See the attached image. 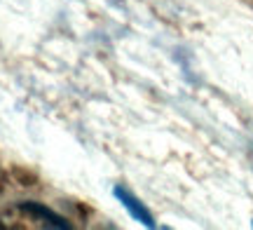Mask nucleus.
I'll use <instances>...</instances> for the list:
<instances>
[{
    "label": "nucleus",
    "instance_id": "nucleus-1",
    "mask_svg": "<svg viewBox=\"0 0 253 230\" xmlns=\"http://www.w3.org/2000/svg\"><path fill=\"white\" fill-rule=\"evenodd\" d=\"M115 197H118L120 202H122V207H125L126 212L134 216L136 221L141 223V226H148V228H157V223H155V219H153V214L145 209V204L136 197L131 190H126L125 185H115Z\"/></svg>",
    "mask_w": 253,
    "mask_h": 230
},
{
    "label": "nucleus",
    "instance_id": "nucleus-2",
    "mask_svg": "<svg viewBox=\"0 0 253 230\" xmlns=\"http://www.w3.org/2000/svg\"><path fill=\"white\" fill-rule=\"evenodd\" d=\"M17 207L24 214L33 216L36 221H42L45 226H49V228H59V230H71L73 228L71 221H66L63 216L54 214L49 207H45V204H40V202H19Z\"/></svg>",
    "mask_w": 253,
    "mask_h": 230
}]
</instances>
